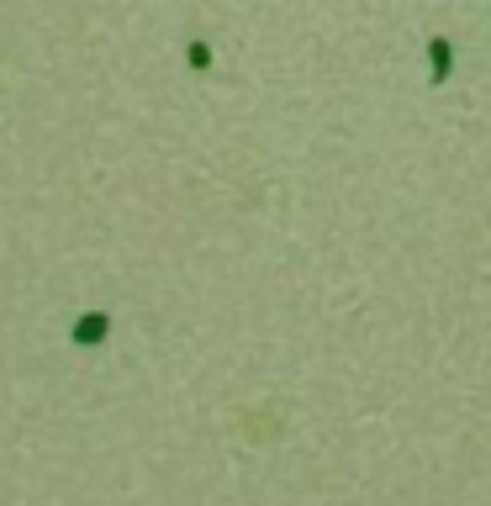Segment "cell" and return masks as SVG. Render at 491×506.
<instances>
[{
    "label": "cell",
    "mask_w": 491,
    "mask_h": 506,
    "mask_svg": "<svg viewBox=\"0 0 491 506\" xmlns=\"http://www.w3.org/2000/svg\"><path fill=\"white\" fill-rule=\"evenodd\" d=\"M69 338H74L80 348H101V343L111 338V311H80L74 328H69Z\"/></svg>",
    "instance_id": "obj_1"
},
{
    "label": "cell",
    "mask_w": 491,
    "mask_h": 506,
    "mask_svg": "<svg viewBox=\"0 0 491 506\" xmlns=\"http://www.w3.org/2000/svg\"><path fill=\"white\" fill-rule=\"evenodd\" d=\"M185 63H190L196 74H201V69H212V48H207V43H190V48H185Z\"/></svg>",
    "instance_id": "obj_2"
},
{
    "label": "cell",
    "mask_w": 491,
    "mask_h": 506,
    "mask_svg": "<svg viewBox=\"0 0 491 506\" xmlns=\"http://www.w3.org/2000/svg\"><path fill=\"white\" fill-rule=\"evenodd\" d=\"M433 74H449V43L444 37L433 43Z\"/></svg>",
    "instance_id": "obj_3"
}]
</instances>
